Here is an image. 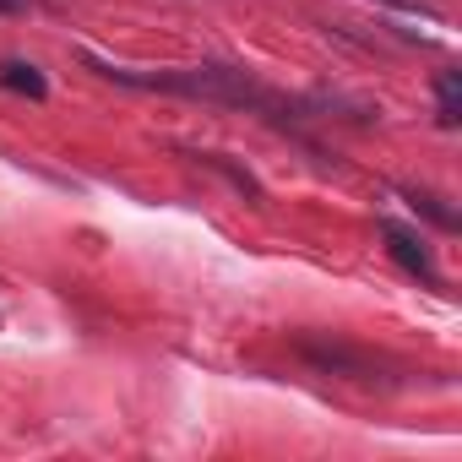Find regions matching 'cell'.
<instances>
[{"label": "cell", "instance_id": "3", "mask_svg": "<svg viewBox=\"0 0 462 462\" xmlns=\"http://www.w3.org/2000/svg\"><path fill=\"white\" fill-rule=\"evenodd\" d=\"M440 104H446V120H457V77L451 71L440 77Z\"/></svg>", "mask_w": 462, "mask_h": 462}, {"label": "cell", "instance_id": "2", "mask_svg": "<svg viewBox=\"0 0 462 462\" xmlns=\"http://www.w3.org/2000/svg\"><path fill=\"white\" fill-rule=\"evenodd\" d=\"M0 88H12V93H28V98H44V77L23 60H6L0 66Z\"/></svg>", "mask_w": 462, "mask_h": 462}, {"label": "cell", "instance_id": "4", "mask_svg": "<svg viewBox=\"0 0 462 462\" xmlns=\"http://www.w3.org/2000/svg\"><path fill=\"white\" fill-rule=\"evenodd\" d=\"M0 12H17V0H0Z\"/></svg>", "mask_w": 462, "mask_h": 462}, {"label": "cell", "instance_id": "1", "mask_svg": "<svg viewBox=\"0 0 462 462\" xmlns=\"http://www.w3.org/2000/svg\"><path fill=\"white\" fill-rule=\"evenodd\" d=\"M386 251L413 273V278H435V267H430V256H424V245L413 240V235H402V228H386Z\"/></svg>", "mask_w": 462, "mask_h": 462}]
</instances>
